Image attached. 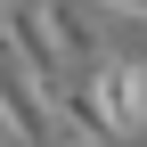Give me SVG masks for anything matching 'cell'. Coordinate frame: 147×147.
Instances as JSON below:
<instances>
[{
  "label": "cell",
  "instance_id": "cell-1",
  "mask_svg": "<svg viewBox=\"0 0 147 147\" xmlns=\"http://www.w3.org/2000/svg\"><path fill=\"white\" fill-rule=\"evenodd\" d=\"M57 123L98 131V139L147 131V65H139V57H98L90 74H74V90L57 98Z\"/></svg>",
  "mask_w": 147,
  "mask_h": 147
},
{
  "label": "cell",
  "instance_id": "cell-2",
  "mask_svg": "<svg viewBox=\"0 0 147 147\" xmlns=\"http://www.w3.org/2000/svg\"><path fill=\"white\" fill-rule=\"evenodd\" d=\"M0 131H8L16 147H49V131H57V115H49V98L16 74V57L0 49Z\"/></svg>",
  "mask_w": 147,
  "mask_h": 147
},
{
  "label": "cell",
  "instance_id": "cell-3",
  "mask_svg": "<svg viewBox=\"0 0 147 147\" xmlns=\"http://www.w3.org/2000/svg\"><path fill=\"white\" fill-rule=\"evenodd\" d=\"M49 147H115V139H98V131H74V123H57V131H49Z\"/></svg>",
  "mask_w": 147,
  "mask_h": 147
},
{
  "label": "cell",
  "instance_id": "cell-4",
  "mask_svg": "<svg viewBox=\"0 0 147 147\" xmlns=\"http://www.w3.org/2000/svg\"><path fill=\"white\" fill-rule=\"evenodd\" d=\"M106 16H131V25H147V0H98Z\"/></svg>",
  "mask_w": 147,
  "mask_h": 147
},
{
  "label": "cell",
  "instance_id": "cell-5",
  "mask_svg": "<svg viewBox=\"0 0 147 147\" xmlns=\"http://www.w3.org/2000/svg\"><path fill=\"white\" fill-rule=\"evenodd\" d=\"M0 33H8V0H0Z\"/></svg>",
  "mask_w": 147,
  "mask_h": 147
}]
</instances>
